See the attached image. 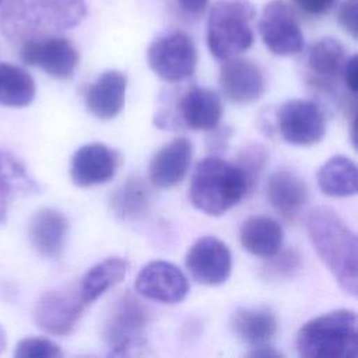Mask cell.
<instances>
[{"instance_id": "6da1fadb", "label": "cell", "mask_w": 358, "mask_h": 358, "mask_svg": "<svg viewBox=\"0 0 358 358\" xmlns=\"http://www.w3.org/2000/svg\"><path fill=\"white\" fill-rule=\"evenodd\" d=\"M309 239L327 270L347 294L358 291V241L355 232L330 207L317 206L308 214Z\"/></svg>"}, {"instance_id": "7a4b0ae2", "label": "cell", "mask_w": 358, "mask_h": 358, "mask_svg": "<svg viewBox=\"0 0 358 358\" xmlns=\"http://www.w3.org/2000/svg\"><path fill=\"white\" fill-rule=\"evenodd\" d=\"M87 14L84 0H3L0 31L11 42L52 35L78 25Z\"/></svg>"}, {"instance_id": "3957f363", "label": "cell", "mask_w": 358, "mask_h": 358, "mask_svg": "<svg viewBox=\"0 0 358 358\" xmlns=\"http://www.w3.org/2000/svg\"><path fill=\"white\" fill-rule=\"evenodd\" d=\"M252 190L235 162L207 157L197 162L189 183V199L201 213L213 217L225 214Z\"/></svg>"}, {"instance_id": "277c9868", "label": "cell", "mask_w": 358, "mask_h": 358, "mask_svg": "<svg viewBox=\"0 0 358 358\" xmlns=\"http://www.w3.org/2000/svg\"><path fill=\"white\" fill-rule=\"evenodd\" d=\"M296 350L303 358H357V313L337 309L310 319L296 334Z\"/></svg>"}, {"instance_id": "5b68a950", "label": "cell", "mask_w": 358, "mask_h": 358, "mask_svg": "<svg viewBox=\"0 0 358 358\" xmlns=\"http://www.w3.org/2000/svg\"><path fill=\"white\" fill-rule=\"evenodd\" d=\"M256 8L248 0L217 1L207 20V45L218 60L235 57L248 50L255 39L252 21Z\"/></svg>"}, {"instance_id": "8992f818", "label": "cell", "mask_w": 358, "mask_h": 358, "mask_svg": "<svg viewBox=\"0 0 358 358\" xmlns=\"http://www.w3.org/2000/svg\"><path fill=\"white\" fill-rule=\"evenodd\" d=\"M150 69L166 83H179L193 76L197 64L196 46L182 31L155 38L147 49Z\"/></svg>"}, {"instance_id": "52a82bcc", "label": "cell", "mask_w": 358, "mask_h": 358, "mask_svg": "<svg viewBox=\"0 0 358 358\" xmlns=\"http://www.w3.org/2000/svg\"><path fill=\"white\" fill-rule=\"evenodd\" d=\"M148 323L145 308L126 294L117 299L103 326V336L110 348V355H129L144 345V329Z\"/></svg>"}, {"instance_id": "ba28073f", "label": "cell", "mask_w": 358, "mask_h": 358, "mask_svg": "<svg viewBox=\"0 0 358 358\" xmlns=\"http://www.w3.org/2000/svg\"><path fill=\"white\" fill-rule=\"evenodd\" d=\"M257 28L264 46L277 56H292L303 49L296 14L284 0H271L264 6Z\"/></svg>"}, {"instance_id": "9c48e42d", "label": "cell", "mask_w": 358, "mask_h": 358, "mask_svg": "<svg viewBox=\"0 0 358 358\" xmlns=\"http://www.w3.org/2000/svg\"><path fill=\"white\" fill-rule=\"evenodd\" d=\"M281 137L292 145L317 144L326 133V120L320 106L308 99H289L277 110Z\"/></svg>"}, {"instance_id": "30bf717a", "label": "cell", "mask_w": 358, "mask_h": 358, "mask_svg": "<svg viewBox=\"0 0 358 358\" xmlns=\"http://www.w3.org/2000/svg\"><path fill=\"white\" fill-rule=\"evenodd\" d=\"M85 306L77 287L52 289L38 299L34 320L52 336H67L77 326Z\"/></svg>"}, {"instance_id": "8fae6325", "label": "cell", "mask_w": 358, "mask_h": 358, "mask_svg": "<svg viewBox=\"0 0 358 358\" xmlns=\"http://www.w3.org/2000/svg\"><path fill=\"white\" fill-rule=\"evenodd\" d=\"M21 59L25 64L39 67L55 78H70L77 69L80 56L69 39L46 35L22 42Z\"/></svg>"}, {"instance_id": "7c38bea8", "label": "cell", "mask_w": 358, "mask_h": 358, "mask_svg": "<svg viewBox=\"0 0 358 358\" xmlns=\"http://www.w3.org/2000/svg\"><path fill=\"white\" fill-rule=\"evenodd\" d=\"M185 266L190 277L203 285L224 284L232 271V256L228 246L218 238H199L187 250Z\"/></svg>"}, {"instance_id": "4fadbf2b", "label": "cell", "mask_w": 358, "mask_h": 358, "mask_svg": "<svg viewBox=\"0 0 358 358\" xmlns=\"http://www.w3.org/2000/svg\"><path fill=\"white\" fill-rule=\"evenodd\" d=\"M136 291L151 301L179 303L189 292V282L182 270L171 262L147 263L136 277Z\"/></svg>"}, {"instance_id": "5bb4252c", "label": "cell", "mask_w": 358, "mask_h": 358, "mask_svg": "<svg viewBox=\"0 0 358 358\" xmlns=\"http://www.w3.org/2000/svg\"><path fill=\"white\" fill-rule=\"evenodd\" d=\"M222 62L218 83L229 101L245 105L257 101L264 94L266 78L257 64L238 56Z\"/></svg>"}, {"instance_id": "9a60e30c", "label": "cell", "mask_w": 358, "mask_h": 358, "mask_svg": "<svg viewBox=\"0 0 358 358\" xmlns=\"http://www.w3.org/2000/svg\"><path fill=\"white\" fill-rule=\"evenodd\" d=\"M119 166V155L102 143L80 147L70 162V178L76 186L90 187L109 182Z\"/></svg>"}, {"instance_id": "2e32d148", "label": "cell", "mask_w": 358, "mask_h": 358, "mask_svg": "<svg viewBox=\"0 0 358 358\" xmlns=\"http://www.w3.org/2000/svg\"><path fill=\"white\" fill-rule=\"evenodd\" d=\"M176 113L187 129L214 130L221 120L222 103L215 91L194 85L178 99Z\"/></svg>"}, {"instance_id": "e0dca14e", "label": "cell", "mask_w": 358, "mask_h": 358, "mask_svg": "<svg viewBox=\"0 0 358 358\" xmlns=\"http://www.w3.org/2000/svg\"><path fill=\"white\" fill-rule=\"evenodd\" d=\"M192 151V143L185 137L173 138L161 147L148 165L151 183L159 189H169L178 185L189 171Z\"/></svg>"}, {"instance_id": "ac0fdd59", "label": "cell", "mask_w": 358, "mask_h": 358, "mask_svg": "<svg viewBox=\"0 0 358 358\" xmlns=\"http://www.w3.org/2000/svg\"><path fill=\"white\" fill-rule=\"evenodd\" d=\"M347 59V52L341 42L334 38L319 39L306 53L310 83L322 90H331L341 78Z\"/></svg>"}, {"instance_id": "d6986e66", "label": "cell", "mask_w": 358, "mask_h": 358, "mask_svg": "<svg viewBox=\"0 0 358 358\" xmlns=\"http://www.w3.org/2000/svg\"><path fill=\"white\" fill-rule=\"evenodd\" d=\"M127 78L117 70L102 73L85 91L88 112L101 119L110 120L117 116L124 105Z\"/></svg>"}, {"instance_id": "ffe728a7", "label": "cell", "mask_w": 358, "mask_h": 358, "mask_svg": "<svg viewBox=\"0 0 358 358\" xmlns=\"http://www.w3.org/2000/svg\"><path fill=\"white\" fill-rule=\"evenodd\" d=\"M266 194L278 214L294 221L308 201V186L296 172L281 169L270 175Z\"/></svg>"}, {"instance_id": "44dd1931", "label": "cell", "mask_w": 358, "mask_h": 358, "mask_svg": "<svg viewBox=\"0 0 358 358\" xmlns=\"http://www.w3.org/2000/svg\"><path fill=\"white\" fill-rule=\"evenodd\" d=\"M69 222L55 208H41L29 220L28 236L32 246L45 257L55 259L63 252Z\"/></svg>"}, {"instance_id": "7402d4cb", "label": "cell", "mask_w": 358, "mask_h": 358, "mask_svg": "<svg viewBox=\"0 0 358 358\" xmlns=\"http://www.w3.org/2000/svg\"><path fill=\"white\" fill-rule=\"evenodd\" d=\"M239 241L242 248L253 256L270 257L284 242L281 225L267 215H250L241 224Z\"/></svg>"}, {"instance_id": "603a6c76", "label": "cell", "mask_w": 358, "mask_h": 358, "mask_svg": "<svg viewBox=\"0 0 358 358\" xmlns=\"http://www.w3.org/2000/svg\"><path fill=\"white\" fill-rule=\"evenodd\" d=\"M231 327L239 340L253 348L270 344L277 333V319L266 308H242L234 312Z\"/></svg>"}, {"instance_id": "cb8c5ba5", "label": "cell", "mask_w": 358, "mask_h": 358, "mask_svg": "<svg viewBox=\"0 0 358 358\" xmlns=\"http://www.w3.org/2000/svg\"><path fill=\"white\" fill-rule=\"evenodd\" d=\"M319 189L331 197H350L358 190L355 162L345 155H333L317 171Z\"/></svg>"}, {"instance_id": "d4e9b609", "label": "cell", "mask_w": 358, "mask_h": 358, "mask_svg": "<svg viewBox=\"0 0 358 358\" xmlns=\"http://www.w3.org/2000/svg\"><path fill=\"white\" fill-rule=\"evenodd\" d=\"M129 264L122 257H108L91 268L83 275L77 285L81 299L85 305L96 301L109 288L119 284L127 274Z\"/></svg>"}, {"instance_id": "484cf974", "label": "cell", "mask_w": 358, "mask_h": 358, "mask_svg": "<svg viewBox=\"0 0 358 358\" xmlns=\"http://www.w3.org/2000/svg\"><path fill=\"white\" fill-rule=\"evenodd\" d=\"M151 193L140 178L126 179L110 196V208L116 217L124 221H136L144 217L150 208Z\"/></svg>"}, {"instance_id": "4316f807", "label": "cell", "mask_w": 358, "mask_h": 358, "mask_svg": "<svg viewBox=\"0 0 358 358\" xmlns=\"http://www.w3.org/2000/svg\"><path fill=\"white\" fill-rule=\"evenodd\" d=\"M38 189L22 162L8 151L0 150V224L6 220L8 201L17 192L32 193Z\"/></svg>"}, {"instance_id": "83f0119b", "label": "cell", "mask_w": 358, "mask_h": 358, "mask_svg": "<svg viewBox=\"0 0 358 358\" xmlns=\"http://www.w3.org/2000/svg\"><path fill=\"white\" fill-rule=\"evenodd\" d=\"M34 98L35 83L28 71L11 63H0V105L24 108Z\"/></svg>"}, {"instance_id": "f1b7e54d", "label": "cell", "mask_w": 358, "mask_h": 358, "mask_svg": "<svg viewBox=\"0 0 358 358\" xmlns=\"http://www.w3.org/2000/svg\"><path fill=\"white\" fill-rule=\"evenodd\" d=\"M267 259L268 262L263 266V275L270 280L289 278L301 267V256L295 249H280Z\"/></svg>"}, {"instance_id": "f546056e", "label": "cell", "mask_w": 358, "mask_h": 358, "mask_svg": "<svg viewBox=\"0 0 358 358\" xmlns=\"http://www.w3.org/2000/svg\"><path fill=\"white\" fill-rule=\"evenodd\" d=\"M267 162V151L262 144L253 143L245 145L236 158V165L242 169L245 176L248 178L252 189L256 185V180L263 171Z\"/></svg>"}, {"instance_id": "4dcf8cb0", "label": "cell", "mask_w": 358, "mask_h": 358, "mask_svg": "<svg viewBox=\"0 0 358 358\" xmlns=\"http://www.w3.org/2000/svg\"><path fill=\"white\" fill-rule=\"evenodd\" d=\"M60 347L45 337H25L18 341L14 357L17 358H57Z\"/></svg>"}, {"instance_id": "1f68e13d", "label": "cell", "mask_w": 358, "mask_h": 358, "mask_svg": "<svg viewBox=\"0 0 358 358\" xmlns=\"http://www.w3.org/2000/svg\"><path fill=\"white\" fill-rule=\"evenodd\" d=\"M357 10H358V0H344L337 11V21L340 27L350 34L354 39L357 38Z\"/></svg>"}, {"instance_id": "d6a6232c", "label": "cell", "mask_w": 358, "mask_h": 358, "mask_svg": "<svg viewBox=\"0 0 358 358\" xmlns=\"http://www.w3.org/2000/svg\"><path fill=\"white\" fill-rule=\"evenodd\" d=\"M294 4L308 15H323L329 13L337 0H292Z\"/></svg>"}, {"instance_id": "836d02e7", "label": "cell", "mask_w": 358, "mask_h": 358, "mask_svg": "<svg viewBox=\"0 0 358 358\" xmlns=\"http://www.w3.org/2000/svg\"><path fill=\"white\" fill-rule=\"evenodd\" d=\"M341 78L344 80V84L347 87V90L350 91V94L352 96L357 95L358 91V71H357V56L352 55L347 59L343 73H341Z\"/></svg>"}, {"instance_id": "e575fe53", "label": "cell", "mask_w": 358, "mask_h": 358, "mask_svg": "<svg viewBox=\"0 0 358 358\" xmlns=\"http://www.w3.org/2000/svg\"><path fill=\"white\" fill-rule=\"evenodd\" d=\"M176 3L180 10L190 17H200L208 6V0H176Z\"/></svg>"}, {"instance_id": "d590c367", "label": "cell", "mask_w": 358, "mask_h": 358, "mask_svg": "<svg viewBox=\"0 0 358 358\" xmlns=\"http://www.w3.org/2000/svg\"><path fill=\"white\" fill-rule=\"evenodd\" d=\"M246 355L253 357V358H280V357H282V354L280 351H275L268 344L253 347L252 351H249Z\"/></svg>"}, {"instance_id": "8d00e7d4", "label": "cell", "mask_w": 358, "mask_h": 358, "mask_svg": "<svg viewBox=\"0 0 358 358\" xmlns=\"http://www.w3.org/2000/svg\"><path fill=\"white\" fill-rule=\"evenodd\" d=\"M4 347H6V331H4V329L0 324V354H1Z\"/></svg>"}, {"instance_id": "74e56055", "label": "cell", "mask_w": 358, "mask_h": 358, "mask_svg": "<svg viewBox=\"0 0 358 358\" xmlns=\"http://www.w3.org/2000/svg\"><path fill=\"white\" fill-rule=\"evenodd\" d=\"M1 1H3V0H0V4H1Z\"/></svg>"}]
</instances>
